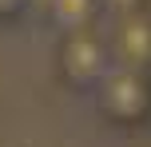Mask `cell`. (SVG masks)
<instances>
[{
  "instance_id": "cell-1",
  "label": "cell",
  "mask_w": 151,
  "mask_h": 147,
  "mask_svg": "<svg viewBox=\"0 0 151 147\" xmlns=\"http://www.w3.org/2000/svg\"><path fill=\"white\" fill-rule=\"evenodd\" d=\"M111 68H115V52H111V40H107L104 24L60 32L56 76H60L64 87H72V92H96Z\"/></svg>"
},
{
  "instance_id": "cell-2",
  "label": "cell",
  "mask_w": 151,
  "mask_h": 147,
  "mask_svg": "<svg viewBox=\"0 0 151 147\" xmlns=\"http://www.w3.org/2000/svg\"><path fill=\"white\" fill-rule=\"evenodd\" d=\"M91 95H96L99 115H104L111 127L135 131V127L151 123V72L115 64Z\"/></svg>"
},
{
  "instance_id": "cell-3",
  "label": "cell",
  "mask_w": 151,
  "mask_h": 147,
  "mask_svg": "<svg viewBox=\"0 0 151 147\" xmlns=\"http://www.w3.org/2000/svg\"><path fill=\"white\" fill-rule=\"evenodd\" d=\"M107 40H111L115 64L151 72V8L123 20H107Z\"/></svg>"
},
{
  "instance_id": "cell-4",
  "label": "cell",
  "mask_w": 151,
  "mask_h": 147,
  "mask_svg": "<svg viewBox=\"0 0 151 147\" xmlns=\"http://www.w3.org/2000/svg\"><path fill=\"white\" fill-rule=\"evenodd\" d=\"M52 24H60V32L68 28H88V24H99L107 20L104 12V0H44Z\"/></svg>"
},
{
  "instance_id": "cell-5",
  "label": "cell",
  "mask_w": 151,
  "mask_h": 147,
  "mask_svg": "<svg viewBox=\"0 0 151 147\" xmlns=\"http://www.w3.org/2000/svg\"><path fill=\"white\" fill-rule=\"evenodd\" d=\"M151 0H104V12L107 20H123V16H135V12H147Z\"/></svg>"
},
{
  "instance_id": "cell-6",
  "label": "cell",
  "mask_w": 151,
  "mask_h": 147,
  "mask_svg": "<svg viewBox=\"0 0 151 147\" xmlns=\"http://www.w3.org/2000/svg\"><path fill=\"white\" fill-rule=\"evenodd\" d=\"M32 0H0V24H16L24 12H28Z\"/></svg>"
}]
</instances>
